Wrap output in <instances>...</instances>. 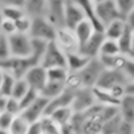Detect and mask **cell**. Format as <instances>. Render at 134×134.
I'll return each mask as SVG.
<instances>
[{
	"mask_svg": "<svg viewBox=\"0 0 134 134\" xmlns=\"http://www.w3.org/2000/svg\"><path fill=\"white\" fill-rule=\"evenodd\" d=\"M55 34L57 27L45 16L31 18V24L28 31V36L31 39L51 42L54 41Z\"/></svg>",
	"mask_w": 134,
	"mask_h": 134,
	"instance_id": "1",
	"label": "cell"
},
{
	"mask_svg": "<svg viewBox=\"0 0 134 134\" xmlns=\"http://www.w3.org/2000/svg\"><path fill=\"white\" fill-rule=\"evenodd\" d=\"M10 57L27 58L31 53V38L27 34L15 32L7 37Z\"/></svg>",
	"mask_w": 134,
	"mask_h": 134,
	"instance_id": "2",
	"label": "cell"
},
{
	"mask_svg": "<svg viewBox=\"0 0 134 134\" xmlns=\"http://www.w3.org/2000/svg\"><path fill=\"white\" fill-rule=\"evenodd\" d=\"M40 65L43 66L45 69H49L52 67H65V68H67L66 54L57 45V43L54 41L48 42Z\"/></svg>",
	"mask_w": 134,
	"mask_h": 134,
	"instance_id": "3",
	"label": "cell"
},
{
	"mask_svg": "<svg viewBox=\"0 0 134 134\" xmlns=\"http://www.w3.org/2000/svg\"><path fill=\"white\" fill-rule=\"evenodd\" d=\"M129 80L122 70H109L104 69L100 73L94 87L109 90L115 86H127Z\"/></svg>",
	"mask_w": 134,
	"mask_h": 134,
	"instance_id": "4",
	"label": "cell"
},
{
	"mask_svg": "<svg viewBox=\"0 0 134 134\" xmlns=\"http://www.w3.org/2000/svg\"><path fill=\"white\" fill-rule=\"evenodd\" d=\"M104 67L102 66L98 58H94L91 59L87 65L79 71L81 81H82V85L85 88H93L100 75V73L103 72Z\"/></svg>",
	"mask_w": 134,
	"mask_h": 134,
	"instance_id": "5",
	"label": "cell"
},
{
	"mask_svg": "<svg viewBox=\"0 0 134 134\" xmlns=\"http://www.w3.org/2000/svg\"><path fill=\"white\" fill-rule=\"evenodd\" d=\"M95 14L103 27L117 19H122L114 0H105L95 3Z\"/></svg>",
	"mask_w": 134,
	"mask_h": 134,
	"instance_id": "6",
	"label": "cell"
},
{
	"mask_svg": "<svg viewBox=\"0 0 134 134\" xmlns=\"http://www.w3.org/2000/svg\"><path fill=\"white\" fill-rule=\"evenodd\" d=\"M54 42L65 52V54L70 52H76L79 51V48H80L74 31L65 26L57 28Z\"/></svg>",
	"mask_w": 134,
	"mask_h": 134,
	"instance_id": "7",
	"label": "cell"
},
{
	"mask_svg": "<svg viewBox=\"0 0 134 134\" xmlns=\"http://www.w3.org/2000/svg\"><path fill=\"white\" fill-rule=\"evenodd\" d=\"M96 104L92 88H85L82 87L73 92V98L71 102V109L73 113L83 112L87 109L91 108Z\"/></svg>",
	"mask_w": 134,
	"mask_h": 134,
	"instance_id": "8",
	"label": "cell"
},
{
	"mask_svg": "<svg viewBox=\"0 0 134 134\" xmlns=\"http://www.w3.org/2000/svg\"><path fill=\"white\" fill-rule=\"evenodd\" d=\"M48 104V99L44 98L39 94V96L26 108L21 110L20 114L28 124L39 121L42 116L45 115V110Z\"/></svg>",
	"mask_w": 134,
	"mask_h": 134,
	"instance_id": "9",
	"label": "cell"
},
{
	"mask_svg": "<svg viewBox=\"0 0 134 134\" xmlns=\"http://www.w3.org/2000/svg\"><path fill=\"white\" fill-rule=\"evenodd\" d=\"M46 13L45 17L57 27L64 26V10L67 0H45Z\"/></svg>",
	"mask_w": 134,
	"mask_h": 134,
	"instance_id": "10",
	"label": "cell"
},
{
	"mask_svg": "<svg viewBox=\"0 0 134 134\" xmlns=\"http://www.w3.org/2000/svg\"><path fill=\"white\" fill-rule=\"evenodd\" d=\"M23 79L25 80L29 88L40 93V91L47 83V72L43 66L36 65L26 71Z\"/></svg>",
	"mask_w": 134,
	"mask_h": 134,
	"instance_id": "11",
	"label": "cell"
},
{
	"mask_svg": "<svg viewBox=\"0 0 134 134\" xmlns=\"http://www.w3.org/2000/svg\"><path fill=\"white\" fill-rule=\"evenodd\" d=\"M83 20H85L82 8L72 0H67L64 10V26L72 29Z\"/></svg>",
	"mask_w": 134,
	"mask_h": 134,
	"instance_id": "12",
	"label": "cell"
},
{
	"mask_svg": "<svg viewBox=\"0 0 134 134\" xmlns=\"http://www.w3.org/2000/svg\"><path fill=\"white\" fill-rule=\"evenodd\" d=\"M104 40H105L104 32L95 30L94 34L90 37V39L87 42H85L83 45L80 46L79 52H81L82 54L86 55L89 59L97 58L99 54V49H100L102 43Z\"/></svg>",
	"mask_w": 134,
	"mask_h": 134,
	"instance_id": "13",
	"label": "cell"
},
{
	"mask_svg": "<svg viewBox=\"0 0 134 134\" xmlns=\"http://www.w3.org/2000/svg\"><path fill=\"white\" fill-rule=\"evenodd\" d=\"M72 1H74L82 8V10L84 13V16H85V19L92 23L95 30H98V31L104 30L103 25L100 24V22L98 21V19L96 17L95 3L93 2V0H72Z\"/></svg>",
	"mask_w": 134,
	"mask_h": 134,
	"instance_id": "14",
	"label": "cell"
},
{
	"mask_svg": "<svg viewBox=\"0 0 134 134\" xmlns=\"http://www.w3.org/2000/svg\"><path fill=\"white\" fill-rule=\"evenodd\" d=\"M118 114L125 121L134 124V96L125 94L118 102Z\"/></svg>",
	"mask_w": 134,
	"mask_h": 134,
	"instance_id": "15",
	"label": "cell"
},
{
	"mask_svg": "<svg viewBox=\"0 0 134 134\" xmlns=\"http://www.w3.org/2000/svg\"><path fill=\"white\" fill-rule=\"evenodd\" d=\"M72 98H73V92L65 89L60 95L48 100V104H47V107L45 110V115L50 114L55 109H59L62 107H69L71 105Z\"/></svg>",
	"mask_w": 134,
	"mask_h": 134,
	"instance_id": "16",
	"label": "cell"
},
{
	"mask_svg": "<svg viewBox=\"0 0 134 134\" xmlns=\"http://www.w3.org/2000/svg\"><path fill=\"white\" fill-rule=\"evenodd\" d=\"M127 57L125 54L118 53L114 55H99L97 57L104 69L109 70H122L127 61Z\"/></svg>",
	"mask_w": 134,
	"mask_h": 134,
	"instance_id": "17",
	"label": "cell"
},
{
	"mask_svg": "<svg viewBox=\"0 0 134 134\" xmlns=\"http://www.w3.org/2000/svg\"><path fill=\"white\" fill-rule=\"evenodd\" d=\"M91 59L87 58L86 55L82 54L79 51L66 53V66H67L68 71L79 72L87 65V63Z\"/></svg>",
	"mask_w": 134,
	"mask_h": 134,
	"instance_id": "18",
	"label": "cell"
},
{
	"mask_svg": "<svg viewBox=\"0 0 134 134\" xmlns=\"http://www.w3.org/2000/svg\"><path fill=\"white\" fill-rule=\"evenodd\" d=\"M23 10L30 18L45 16L46 1L45 0H24Z\"/></svg>",
	"mask_w": 134,
	"mask_h": 134,
	"instance_id": "19",
	"label": "cell"
},
{
	"mask_svg": "<svg viewBox=\"0 0 134 134\" xmlns=\"http://www.w3.org/2000/svg\"><path fill=\"white\" fill-rule=\"evenodd\" d=\"M73 31H74V35L77 39V42H79V45H83L85 42H87L90 37L94 34L95 31V28L94 26L92 25L91 22H89L88 20H83L82 22H80L74 28H73Z\"/></svg>",
	"mask_w": 134,
	"mask_h": 134,
	"instance_id": "20",
	"label": "cell"
},
{
	"mask_svg": "<svg viewBox=\"0 0 134 134\" xmlns=\"http://www.w3.org/2000/svg\"><path fill=\"white\" fill-rule=\"evenodd\" d=\"M133 39H134V30L131 27H129L128 25H126L125 30L122 31V34L116 41L121 54L129 55L132 52Z\"/></svg>",
	"mask_w": 134,
	"mask_h": 134,
	"instance_id": "21",
	"label": "cell"
},
{
	"mask_svg": "<svg viewBox=\"0 0 134 134\" xmlns=\"http://www.w3.org/2000/svg\"><path fill=\"white\" fill-rule=\"evenodd\" d=\"M126 25L127 24L124 19H117V20L109 23L108 25H106L104 27V30H103L105 38L117 41L118 38L120 37V35L122 34V31L125 30Z\"/></svg>",
	"mask_w": 134,
	"mask_h": 134,
	"instance_id": "22",
	"label": "cell"
},
{
	"mask_svg": "<svg viewBox=\"0 0 134 134\" xmlns=\"http://www.w3.org/2000/svg\"><path fill=\"white\" fill-rule=\"evenodd\" d=\"M65 90V83L64 82H55V81H47L43 89L40 91V95L44 98L50 100L58 95H60Z\"/></svg>",
	"mask_w": 134,
	"mask_h": 134,
	"instance_id": "23",
	"label": "cell"
},
{
	"mask_svg": "<svg viewBox=\"0 0 134 134\" xmlns=\"http://www.w3.org/2000/svg\"><path fill=\"white\" fill-rule=\"evenodd\" d=\"M73 115V111L71 109V107H62L59 109L53 110L50 114H48V116H50L59 126L64 127L70 124V120L72 118Z\"/></svg>",
	"mask_w": 134,
	"mask_h": 134,
	"instance_id": "24",
	"label": "cell"
},
{
	"mask_svg": "<svg viewBox=\"0 0 134 134\" xmlns=\"http://www.w3.org/2000/svg\"><path fill=\"white\" fill-rule=\"evenodd\" d=\"M93 95L96 104L102 106H118V99H116L108 90L93 87Z\"/></svg>",
	"mask_w": 134,
	"mask_h": 134,
	"instance_id": "25",
	"label": "cell"
},
{
	"mask_svg": "<svg viewBox=\"0 0 134 134\" xmlns=\"http://www.w3.org/2000/svg\"><path fill=\"white\" fill-rule=\"evenodd\" d=\"M41 134H62V127L59 126L50 116L44 115L39 120Z\"/></svg>",
	"mask_w": 134,
	"mask_h": 134,
	"instance_id": "26",
	"label": "cell"
},
{
	"mask_svg": "<svg viewBox=\"0 0 134 134\" xmlns=\"http://www.w3.org/2000/svg\"><path fill=\"white\" fill-rule=\"evenodd\" d=\"M16 77L6 70H3V77H2V84H1V89H0V95L2 96H10L14 84L16 82Z\"/></svg>",
	"mask_w": 134,
	"mask_h": 134,
	"instance_id": "27",
	"label": "cell"
},
{
	"mask_svg": "<svg viewBox=\"0 0 134 134\" xmlns=\"http://www.w3.org/2000/svg\"><path fill=\"white\" fill-rule=\"evenodd\" d=\"M28 126L29 124L21 115H16L7 132L8 134H26Z\"/></svg>",
	"mask_w": 134,
	"mask_h": 134,
	"instance_id": "28",
	"label": "cell"
},
{
	"mask_svg": "<svg viewBox=\"0 0 134 134\" xmlns=\"http://www.w3.org/2000/svg\"><path fill=\"white\" fill-rule=\"evenodd\" d=\"M120 121H121V118H120L119 114L105 120L102 125L100 134H116Z\"/></svg>",
	"mask_w": 134,
	"mask_h": 134,
	"instance_id": "29",
	"label": "cell"
},
{
	"mask_svg": "<svg viewBox=\"0 0 134 134\" xmlns=\"http://www.w3.org/2000/svg\"><path fill=\"white\" fill-rule=\"evenodd\" d=\"M120 53L117 42L114 40H110V39H106L103 41L100 49H99V55H114V54H118Z\"/></svg>",
	"mask_w": 134,
	"mask_h": 134,
	"instance_id": "30",
	"label": "cell"
},
{
	"mask_svg": "<svg viewBox=\"0 0 134 134\" xmlns=\"http://www.w3.org/2000/svg\"><path fill=\"white\" fill-rule=\"evenodd\" d=\"M47 72V81H55V82H64L68 74V69L65 67H52L46 69Z\"/></svg>",
	"mask_w": 134,
	"mask_h": 134,
	"instance_id": "31",
	"label": "cell"
},
{
	"mask_svg": "<svg viewBox=\"0 0 134 134\" xmlns=\"http://www.w3.org/2000/svg\"><path fill=\"white\" fill-rule=\"evenodd\" d=\"M1 15L2 19L16 21L23 15H25L23 8L15 7V6H1Z\"/></svg>",
	"mask_w": 134,
	"mask_h": 134,
	"instance_id": "32",
	"label": "cell"
},
{
	"mask_svg": "<svg viewBox=\"0 0 134 134\" xmlns=\"http://www.w3.org/2000/svg\"><path fill=\"white\" fill-rule=\"evenodd\" d=\"M29 89L27 83L25 82V80L23 77L21 79H17L15 84H14V87H13V90H12V93H10V96L20 100L23 95L27 92V90Z\"/></svg>",
	"mask_w": 134,
	"mask_h": 134,
	"instance_id": "33",
	"label": "cell"
},
{
	"mask_svg": "<svg viewBox=\"0 0 134 134\" xmlns=\"http://www.w3.org/2000/svg\"><path fill=\"white\" fill-rule=\"evenodd\" d=\"M114 1L124 20L130 13L134 10V0H114Z\"/></svg>",
	"mask_w": 134,
	"mask_h": 134,
	"instance_id": "34",
	"label": "cell"
},
{
	"mask_svg": "<svg viewBox=\"0 0 134 134\" xmlns=\"http://www.w3.org/2000/svg\"><path fill=\"white\" fill-rule=\"evenodd\" d=\"M15 22V27H16V32H20V34H27L29 31L30 28V24H31V18L28 17L26 14L23 15L22 17H20L19 19H17Z\"/></svg>",
	"mask_w": 134,
	"mask_h": 134,
	"instance_id": "35",
	"label": "cell"
},
{
	"mask_svg": "<svg viewBox=\"0 0 134 134\" xmlns=\"http://www.w3.org/2000/svg\"><path fill=\"white\" fill-rule=\"evenodd\" d=\"M4 111L10 113V114L14 115V116L19 115L20 112H21V107H20V103H19V100L16 99V98H14V97H12V96L6 97Z\"/></svg>",
	"mask_w": 134,
	"mask_h": 134,
	"instance_id": "36",
	"label": "cell"
},
{
	"mask_svg": "<svg viewBox=\"0 0 134 134\" xmlns=\"http://www.w3.org/2000/svg\"><path fill=\"white\" fill-rule=\"evenodd\" d=\"M39 96V92H37L36 90H34V89H31V88H29L28 90H27V92L23 95V97L19 100V103H20V107H21V110H23L24 108H26L28 105H30L37 97Z\"/></svg>",
	"mask_w": 134,
	"mask_h": 134,
	"instance_id": "37",
	"label": "cell"
},
{
	"mask_svg": "<svg viewBox=\"0 0 134 134\" xmlns=\"http://www.w3.org/2000/svg\"><path fill=\"white\" fill-rule=\"evenodd\" d=\"M8 58H10V52H9L7 36L1 34L0 36V62L7 60Z\"/></svg>",
	"mask_w": 134,
	"mask_h": 134,
	"instance_id": "38",
	"label": "cell"
},
{
	"mask_svg": "<svg viewBox=\"0 0 134 134\" xmlns=\"http://www.w3.org/2000/svg\"><path fill=\"white\" fill-rule=\"evenodd\" d=\"M122 71L126 74L129 82H134V58L131 55L127 57V61Z\"/></svg>",
	"mask_w": 134,
	"mask_h": 134,
	"instance_id": "39",
	"label": "cell"
},
{
	"mask_svg": "<svg viewBox=\"0 0 134 134\" xmlns=\"http://www.w3.org/2000/svg\"><path fill=\"white\" fill-rule=\"evenodd\" d=\"M0 30L3 35L5 36H10L16 32V27H15V22L6 19H2L0 22Z\"/></svg>",
	"mask_w": 134,
	"mask_h": 134,
	"instance_id": "40",
	"label": "cell"
},
{
	"mask_svg": "<svg viewBox=\"0 0 134 134\" xmlns=\"http://www.w3.org/2000/svg\"><path fill=\"white\" fill-rule=\"evenodd\" d=\"M14 117H15L14 115H12L10 113H8L6 111L0 112V129H3L5 131H8Z\"/></svg>",
	"mask_w": 134,
	"mask_h": 134,
	"instance_id": "41",
	"label": "cell"
},
{
	"mask_svg": "<svg viewBox=\"0 0 134 134\" xmlns=\"http://www.w3.org/2000/svg\"><path fill=\"white\" fill-rule=\"evenodd\" d=\"M116 134H134V124L121 119Z\"/></svg>",
	"mask_w": 134,
	"mask_h": 134,
	"instance_id": "42",
	"label": "cell"
},
{
	"mask_svg": "<svg viewBox=\"0 0 134 134\" xmlns=\"http://www.w3.org/2000/svg\"><path fill=\"white\" fill-rule=\"evenodd\" d=\"M23 4H24V0H0L1 6H15V7L23 8Z\"/></svg>",
	"mask_w": 134,
	"mask_h": 134,
	"instance_id": "43",
	"label": "cell"
},
{
	"mask_svg": "<svg viewBox=\"0 0 134 134\" xmlns=\"http://www.w3.org/2000/svg\"><path fill=\"white\" fill-rule=\"evenodd\" d=\"M26 134H41V129H40V124L39 121L29 124L28 129L26 131Z\"/></svg>",
	"mask_w": 134,
	"mask_h": 134,
	"instance_id": "44",
	"label": "cell"
},
{
	"mask_svg": "<svg viewBox=\"0 0 134 134\" xmlns=\"http://www.w3.org/2000/svg\"><path fill=\"white\" fill-rule=\"evenodd\" d=\"M125 21H126V24L134 30V10H133L132 13H130V14L126 17Z\"/></svg>",
	"mask_w": 134,
	"mask_h": 134,
	"instance_id": "45",
	"label": "cell"
},
{
	"mask_svg": "<svg viewBox=\"0 0 134 134\" xmlns=\"http://www.w3.org/2000/svg\"><path fill=\"white\" fill-rule=\"evenodd\" d=\"M126 94L134 96V82H129L126 86Z\"/></svg>",
	"mask_w": 134,
	"mask_h": 134,
	"instance_id": "46",
	"label": "cell"
},
{
	"mask_svg": "<svg viewBox=\"0 0 134 134\" xmlns=\"http://www.w3.org/2000/svg\"><path fill=\"white\" fill-rule=\"evenodd\" d=\"M2 77H3V69L0 68V89H1V84H2Z\"/></svg>",
	"mask_w": 134,
	"mask_h": 134,
	"instance_id": "47",
	"label": "cell"
},
{
	"mask_svg": "<svg viewBox=\"0 0 134 134\" xmlns=\"http://www.w3.org/2000/svg\"><path fill=\"white\" fill-rule=\"evenodd\" d=\"M0 134H8V132L3 130V129H0Z\"/></svg>",
	"mask_w": 134,
	"mask_h": 134,
	"instance_id": "48",
	"label": "cell"
},
{
	"mask_svg": "<svg viewBox=\"0 0 134 134\" xmlns=\"http://www.w3.org/2000/svg\"><path fill=\"white\" fill-rule=\"evenodd\" d=\"M103 1H105V0H93L94 3H99V2H103Z\"/></svg>",
	"mask_w": 134,
	"mask_h": 134,
	"instance_id": "49",
	"label": "cell"
},
{
	"mask_svg": "<svg viewBox=\"0 0 134 134\" xmlns=\"http://www.w3.org/2000/svg\"><path fill=\"white\" fill-rule=\"evenodd\" d=\"M2 21V15H1V5H0V22Z\"/></svg>",
	"mask_w": 134,
	"mask_h": 134,
	"instance_id": "50",
	"label": "cell"
},
{
	"mask_svg": "<svg viewBox=\"0 0 134 134\" xmlns=\"http://www.w3.org/2000/svg\"><path fill=\"white\" fill-rule=\"evenodd\" d=\"M132 52H134V39H133V47H132ZM132 52H131V53H132ZM131 53H130V54H131Z\"/></svg>",
	"mask_w": 134,
	"mask_h": 134,
	"instance_id": "51",
	"label": "cell"
},
{
	"mask_svg": "<svg viewBox=\"0 0 134 134\" xmlns=\"http://www.w3.org/2000/svg\"><path fill=\"white\" fill-rule=\"evenodd\" d=\"M1 34H2V32H1V30H0V36H1Z\"/></svg>",
	"mask_w": 134,
	"mask_h": 134,
	"instance_id": "52",
	"label": "cell"
}]
</instances>
